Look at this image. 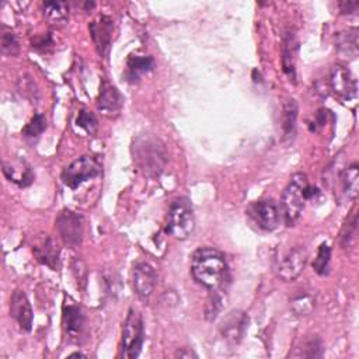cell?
<instances>
[{"label": "cell", "instance_id": "obj_12", "mask_svg": "<svg viewBox=\"0 0 359 359\" xmlns=\"http://www.w3.org/2000/svg\"><path fill=\"white\" fill-rule=\"evenodd\" d=\"M10 314L17 321V324L20 325L21 330H24L27 332L31 331L34 314H32V309L28 302V297L22 290H15L11 294Z\"/></svg>", "mask_w": 359, "mask_h": 359}, {"label": "cell", "instance_id": "obj_18", "mask_svg": "<svg viewBox=\"0 0 359 359\" xmlns=\"http://www.w3.org/2000/svg\"><path fill=\"white\" fill-rule=\"evenodd\" d=\"M122 104H123V98L121 93L116 90V87L108 83L107 80H102V84L100 87V95H98V108L104 114H114L121 109Z\"/></svg>", "mask_w": 359, "mask_h": 359}, {"label": "cell", "instance_id": "obj_33", "mask_svg": "<svg viewBox=\"0 0 359 359\" xmlns=\"http://www.w3.org/2000/svg\"><path fill=\"white\" fill-rule=\"evenodd\" d=\"M175 356H180V358H196V353L191 349H182V351H178Z\"/></svg>", "mask_w": 359, "mask_h": 359}, {"label": "cell", "instance_id": "obj_5", "mask_svg": "<svg viewBox=\"0 0 359 359\" xmlns=\"http://www.w3.org/2000/svg\"><path fill=\"white\" fill-rule=\"evenodd\" d=\"M101 172L100 161L93 156H81L62 171V181L70 189L79 188L83 182L95 178Z\"/></svg>", "mask_w": 359, "mask_h": 359}, {"label": "cell", "instance_id": "obj_19", "mask_svg": "<svg viewBox=\"0 0 359 359\" xmlns=\"http://www.w3.org/2000/svg\"><path fill=\"white\" fill-rule=\"evenodd\" d=\"M335 49L344 57L355 59L358 56V29L339 31L335 34Z\"/></svg>", "mask_w": 359, "mask_h": 359}, {"label": "cell", "instance_id": "obj_7", "mask_svg": "<svg viewBox=\"0 0 359 359\" xmlns=\"http://www.w3.org/2000/svg\"><path fill=\"white\" fill-rule=\"evenodd\" d=\"M307 264V251L297 245L283 252L275 262V273L285 282L294 280Z\"/></svg>", "mask_w": 359, "mask_h": 359}, {"label": "cell", "instance_id": "obj_6", "mask_svg": "<svg viewBox=\"0 0 359 359\" xmlns=\"http://www.w3.org/2000/svg\"><path fill=\"white\" fill-rule=\"evenodd\" d=\"M143 345V320L136 309H129L122 327V352L123 356L135 359L139 356Z\"/></svg>", "mask_w": 359, "mask_h": 359}, {"label": "cell", "instance_id": "obj_26", "mask_svg": "<svg viewBox=\"0 0 359 359\" xmlns=\"http://www.w3.org/2000/svg\"><path fill=\"white\" fill-rule=\"evenodd\" d=\"M356 230H358V216L355 209L351 212V216L346 219V222L344 223L341 233H339V244L341 247L346 248L352 244L355 236H356Z\"/></svg>", "mask_w": 359, "mask_h": 359}, {"label": "cell", "instance_id": "obj_13", "mask_svg": "<svg viewBox=\"0 0 359 359\" xmlns=\"http://www.w3.org/2000/svg\"><path fill=\"white\" fill-rule=\"evenodd\" d=\"M63 327L70 339L79 341L86 327V317L77 304L69 303L63 306Z\"/></svg>", "mask_w": 359, "mask_h": 359}, {"label": "cell", "instance_id": "obj_22", "mask_svg": "<svg viewBox=\"0 0 359 359\" xmlns=\"http://www.w3.org/2000/svg\"><path fill=\"white\" fill-rule=\"evenodd\" d=\"M282 130L285 139H293L296 133V119H297V102L293 98H287L282 109Z\"/></svg>", "mask_w": 359, "mask_h": 359}, {"label": "cell", "instance_id": "obj_17", "mask_svg": "<svg viewBox=\"0 0 359 359\" xmlns=\"http://www.w3.org/2000/svg\"><path fill=\"white\" fill-rule=\"evenodd\" d=\"M32 252L41 264H43V265H46L52 269L57 268V265H59V250L56 248V244L53 243V240L50 237H48L46 234H45V237L39 238L34 244Z\"/></svg>", "mask_w": 359, "mask_h": 359}, {"label": "cell", "instance_id": "obj_2", "mask_svg": "<svg viewBox=\"0 0 359 359\" xmlns=\"http://www.w3.org/2000/svg\"><path fill=\"white\" fill-rule=\"evenodd\" d=\"M133 161L137 168L147 177H158L167 163L164 143L151 135H142L132 144Z\"/></svg>", "mask_w": 359, "mask_h": 359}, {"label": "cell", "instance_id": "obj_14", "mask_svg": "<svg viewBox=\"0 0 359 359\" xmlns=\"http://www.w3.org/2000/svg\"><path fill=\"white\" fill-rule=\"evenodd\" d=\"M3 172L8 181L17 184L18 187H28L34 181V171L31 165L24 158H13L4 161Z\"/></svg>", "mask_w": 359, "mask_h": 359}, {"label": "cell", "instance_id": "obj_16", "mask_svg": "<svg viewBox=\"0 0 359 359\" xmlns=\"http://www.w3.org/2000/svg\"><path fill=\"white\" fill-rule=\"evenodd\" d=\"M247 323H248V318L245 313L240 310H233L227 314V317L222 323V334L224 335L226 339L231 342H238L244 335Z\"/></svg>", "mask_w": 359, "mask_h": 359}, {"label": "cell", "instance_id": "obj_8", "mask_svg": "<svg viewBox=\"0 0 359 359\" xmlns=\"http://www.w3.org/2000/svg\"><path fill=\"white\" fill-rule=\"evenodd\" d=\"M56 229L63 241L70 248H76L83 240V217L69 209L59 213L56 219Z\"/></svg>", "mask_w": 359, "mask_h": 359}, {"label": "cell", "instance_id": "obj_11", "mask_svg": "<svg viewBox=\"0 0 359 359\" xmlns=\"http://www.w3.org/2000/svg\"><path fill=\"white\" fill-rule=\"evenodd\" d=\"M156 285H157V272L150 264L140 262L135 265L132 272V287H133V292L137 294V297H140L142 300L147 299L154 290Z\"/></svg>", "mask_w": 359, "mask_h": 359}, {"label": "cell", "instance_id": "obj_32", "mask_svg": "<svg viewBox=\"0 0 359 359\" xmlns=\"http://www.w3.org/2000/svg\"><path fill=\"white\" fill-rule=\"evenodd\" d=\"M358 1H341L339 3V11L342 14H352L358 8Z\"/></svg>", "mask_w": 359, "mask_h": 359}, {"label": "cell", "instance_id": "obj_15", "mask_svg": "<svg viewBox=\"0 0 359 359\" xmlns=\"http://www.w3.org/2000/svg\"><path fill=\"white\" fill-rule=\"evenodd\" d=\"M112 29H114V21L107 15H102V17H100L98 21H93L90 24V32H91L93 41L97 46L98 53L102 56H105L108 53Z\"/></svg>", "mask_w": 359, "mask_h": 359}, {"label": "cell", "instance_id": "obj_29", "mask_svg": "<svg viewBox=\"0 0 359 359\" xmlns=\"http://www.w3.org/2000/svg\"><path fill=\"white\" fill-rule=\"evenodd\" d=\"M1 49L8 56H14L20 50L18 41H17L14 32L6 27H1Z\"/></svg>", "mask_w": 359, "mask_h": 359}, {"label": "cell", "instance_id": "obj_28", "mask_svg": "<svg viewBox=\"0 0 359 359\" xmlns=\"http://www.w3.org/2000/svg\"><path fill=\"white\" fill-rule=\"evenodd\" d=\"M46 129V118L42 114H35L32 119L24 126L22 135L25 137H36Z\"/></svg>", "mask_w": 359, "mask_h": 359}, {"label": "cell", "instance_id": "obj_31", "mask_svg": "<svg viewBox=\"0 0 359 359\" xmlns=\"http://www.w3.org/2000/svg\"><path fill=\"white\" fill-rule=\"evenodd\" d=\"M306 349H307V352L304 353L306 356H321V351H323V346H321V342L317 339V338H314V339H311V341H309L307 342V345H306Z\"/></svg>", "mask_w": 359, "mask_h": 359}, {"label": "cell", "instance_id": "obj_20", "mask_svg": "<svg viewBox=\"0 0 359 359\" xmlns=\"http://www.w3.org/2000/svg\"><path fill=\"white\" fill-rule=\"evenodd\" d=\"M341 191L345 198L353 201L359 194V165L353 163L348 165L339 175Z\"/></svg>", "mask_w": 359, "mask_h": 359}, {"label": "cell", "instance_id": "obj_30", "mask_svg": "<svg viewBox=\"0 0 359 359\" xmlns=\"http://www.w3.org/2000/svg\"><path fill=\"white\" fill-rule=\"evenodd\" d=\"M76 125L80 126L81 129H84L87 133L93 135V133H95V130L98 128V121L93 112L83 108V109H80V112L77 115Z\"/></svg>", "mask_w": 359, "mask_h": 359}, {"label": "cell", "instance_id": "obj_1", "mask_svg": "<svg viewBox=\"0 0 359 359\" xmlns=\"http://www.w3.org/2000/svg\"><path fill=\"white\" fill-rule=\"evenodd\" d=\"M191 273L199 285L210 292H219L229 280L226 258L223 252L213 247H199L194 251Z\"/></svg>", "mask_w": 359, "mask_h": 359}, {"label": "cell", "instance_id": "obj_21", "mask_svg": "<svg viewBox=\"0 0 359 359\" xmlns=\"http://www.w3.org/2000/svg\"><path fill=\"white\" fill-rule=\"evenodd\" d=\"M294 55H296L294 34L292 31H287L283 36V45H282V66H283V72L286 73L289 80L293 83L296 79Z\"/></svg>", "mask_w": 359, "mask_h": 359}, {"label": "cell", "instance_id": "obj_25", "mask_svg": "<svg viewBox=\"0 0 359 359\" xmlns=\"http://www.w3.org/2000/svg\"><path fill=\"white\" fill-rule=\"evenodd\" d=\"M316 307V299L309 293H300L290 300V309L296 316H309Z\"/></svg>", "mask_w": 359, "mask_h": 359}, {"label": "cell", "instance_id": "obj_10", "mask_svg": "<svg viewBox=\"0 0 359 359\" xmlns=\"http://www.w3.org/2000/svg\"><path fill=\"white\" fill-rule=\"evenodd\" d=\"M328 83L332 93L341 100H351L356 95V79L351 70L342 65H335L331 69Z\"/></svg>", "mask_w": 359, "mask_h": 359}, {"label": "cell", "instance_id": "obj_27", "mask_svg": "<svg viewBox=\"0 0 359 359\" xmlns=\"http://www.w3.org/2000/svg\"><path fill=\"white\" fill-rule=\"evenodd\" d=\"M330 259H331V248L328 247V244L321 243L317 251V257L314 258L313 262V268L318 275H325L328 273V268H330Z\"/></svg>", "mask_w": 359, "mask_h": 359}, {"label": "cell", "instance_id": "obj_23", "mask_svg": "<svg viewBox=\"0 0 359 359\" xmlns=\"http://www.w3.org/2000/svg\"><path fill=\"white\" fill-rule=\"evenodd\" d=\"M43 15L52 22H65L69 18V4L66 1H45Z\"/></svg>", "mask_w": 359, "mask_h": 359}, {"label": "cell", "instance_id": "obj_3", "mask_svg": "<svg viewBox=\"0 0 359 359\" xmlns=\"http://www.w3.org/2000/svg\"><path fill=\"white\" fill-rule=\"evenodd\" d=\"M316 188L309 187L307 175L304 172H294L286 185L282 198L280 206L286 226H293L300 217L304 203L309 198L313 196Z\"/></svg>", "mask_w": 359, "mask_h": 359}, {"label": "cell", "instance_id": "obj_4", "mask_svg": "<svg viewBox=\"0 0 359 359\" xmlns=\"http://www.w3.org/2000/svg\"><path fill=\"white\" fill-rule=\"evenodd\" d=\"M195 229V215L191 201L185 196L177 198L168 210L167 233L177 240L188 238Z\"/></svg>", "mask_w": 359, "mask_h": 359}, {"label": "cell", "instance_id": "obj_9", "mask_svg": "<svg viewBox=\"0 0 359 359\" xmlns=\"http://www.w3.org/2000/svg\"><path fill=\"white\" fill-rule=\"evenodd\" d=\"M248 215L259 229L266 231L275 230L280 219L279 208L273 199H261L254 202L248 208Z\"/></svg>", "mask_w": 359, "mask_h": 359}, {"label": "cell", "instance_id": "obj_24", "mask_svg": "<svg viewBox=\"0 0 359 359\" xmlns=\"http://www.w3.org/2000/svg\"><path fill=\"white\" fill-rule=\"evenodd\" d=\"M153 57L150 56H130L128 59V76L132 81L137 80L142 74L153 67Z\"/></svg>", "mask_w": 359, "mask_h": 359}]
</instances>
